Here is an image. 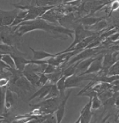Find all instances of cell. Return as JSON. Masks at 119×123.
<instances>
[{"mask_svg":"<svg viewBox=\"0 0 119 123\" xmlns=\"http://www.w3.org/2000/svg\"><path fill=\"white\" fill-rule=\"evenodd\" d=\"M74 40H73V42L71 45H70L69 47L65 49L64 50L61 51V52H59V53H67V52H69L70 50H72V48H74L78 43H81L83 40H85L86 38L89 37H92V36H94L95 34L97 33H94L93 31H90L88 29H86L83 25H81V24H78L77 26H75L74 29Z\"/></svg>","mask_w":119,"mask_h":123,"instance_id":"obj_1","label":"cell"},{"mask_svg":"<svg viewBox=\"0 0 119 123\" xmlns=\"http://www.w3.org/2000/svg\"><path fill=\"white\" fill-rule=\"evenodd\" d=\"M19 9L11 11H3L0 9V27H10L13 23L15 18L19 13Z\"/></svg>","mask_w":119,"mask_h":123,"instance_id":"obj_2","label":"cell"},{"mask_svg":"<svg viewBox=\"0 0 119 123\" xmlns=\"http://www.w3.org/2000/svg\"><path fill=\"white\" fill-rule=\"evenodd\" d=\"M118 60H119V51H116V52H107L103 56L102 69L109 71V69Z\"/></svg>","mask_w":119,"mask_h":123,"instance_id":"obj_3","label":"cell"},{"mask_svg":"<svg viewBox=\"0 0 119 123\" xmlns=\"http://www.w3.org/2000/svg\"><path fill=\"white\" fill-rule=\"evenodd\" d=\"M22 74H23V75H24V77H25L34 87H35V88L37 87L39 78H40V74L34 71L31 64L28 65V66L25 67V69H24V71L22 72Z\"/></svg>","mask_w":119,"mask_h":123,"instance_id":"obj_4","label":"cell"},{"mask_svg":"<svg viewBox=\"0 0 119 123\" xmlns=\"http://www.w3.org/2000/svg\"><path fill=\"white\" fill-rule=\"evenodd\" d=\"M71 93H72V90L67 92V94L65 95L64 99L62 100V102L59 105L57 110L56 111L55 116H56V119H57V123H61L63 119H64V114H65V109H66V104L70 98V96H71Z\"/></svg>","mask_w":119,"mask_h":123,"instance_id":"obj_5","label":"cell"},{"mask_svg":"<svg viewBox=\"0 0 119 123\" xmlns=\"http://www.w3.org/2000/svg\"><path fill=\"white\" fill-rule=\"evenodd\" d=\"M92 98H89V101L85 105V106L82 108L79 114V119H80V123H90L93 116L92 112Z\"/></svg>","mask_w":119,"mask_h":123,"instance_id":"obj_6","label":"cell"},{"mask_svg":"<svg viewBox=\"0 0 119 123\" xmlns=\"http://www.w3.org/2000/svg\"><path fill=\"white\" fill-rule=\"evenodd\" d=\"M103 56L104 54H100L94 59V60L92 62V64L90 65L88 70L86 71L85 74H97L99 73L101 70L102 69V61H103Z\"/></svg>","mask_w":119,"mask_h":123,"instance_id":"obj_7","label":"cell"},{"mask_svg":"<svg viewBox=\"0 0 119 123\" xmlns=\"http://www.w3.org/2000/svg\"><path fill=\"white\" fill-rule=\"evenodd\" d=\"M52 85H53L52 83L48 82L46 85L41 87L37 91H35V92L34 93L33 95L29 98V100H33V99H34V98H38V100H42V99L44 100L45 98H46L48 96V94L50 93V89H51Z\"/></svg>","mask_w":119,"mask_h":123,"instance_id":"obj_8","label":"cell"},{"mask_svg":"<svg viewBox=\"0 0 119 123\" xmlns=\"http://www.w3.org/2000/svg\"><path fill=\"white\" fill-rule=\"evenodd\" d=\"M29 49H30L32 53H33L32 60H37V61H39V60H46V59H50V58H54V57L57 55V53H50V52H47L45 50H36L32 47H29Z\"/></svg>","mask_w":119,"mask_h":123,"instance_id":"obj_9","label":"cell"},{"mask_svg":"<svg viewBox=\"0 0 119 123\" xmlns=\"http://www.w3.org/2000/svg\"><path fill=\"white\" fill-rule=\"evenodd\" d=\"M13 58V60L15 62V67L16 70L19 71V72H23L25 67L28 65L31 64L30 59H27L24 56H11Z\"/></svg>","mask_w":119,"mask_h":123,"instance_id":"obj_10","label":"cell"},{"mask_svg":"<svg viewBox=\"0 0 119 123\" xmlns=\"http://www.w3.org/2000/svg\"><path fill=\"white\" fill-rule=\"evenodd\" d=\"M103 20H104L103 17L99 18V17H94V16H86L79 19L78 21L79 22V24L85 26V27H91V26L100 22V21H102Z\"/></svg>","mask_w":119,"mask_h":123,"instance_id":"obj_11","label":"cell"},{"mask_svg":"<svg viewBox=\"0 0 119 123\" xmlns=\"http://www.w3.org/2000/svg\"><path fill=\"white\" fill-rule=\"evenodd\" d=\"M64 67L61 66V67H57V69L54 73L50 74H47L48 78H49V81L52 84H57V82L64 76Z\"/></svg>","mask_w":119,"mask_h":123,"instance_id":"obj_12","label":"cell"},{"mask_svg":"<svg viewBox=\"0 0 119 123\" xmlns=\"http://www.w3.org/2000/svg\"><path fill=\"white\" fill-rule=\"evenodd\" d=\"M14 96H15V93L7 88L6 95V111H5V112H7L11 107L13 106L14 103H15V97Z\"/></svg>","mask_w":119,"mask_h":123,"instance_id":"obj_13","label":"cell"},{"mask_svg":"<svg viewBox=\"0 0 119 123\" xmlns=\"http://www.w3.org/2000/svg\"><path fill=\"white\" fill-rule=\"evenodd\" d=\"M57 87L59 93H60V97L64 98L65 97V90H66V77L63 76L59 81L57 82Z\"/></svg>","mask_w":119,"mask_h":123,"instance_id":"obj_14","label":"cell"},{"mask_svg":"<svg viewBox=\"0 0 119 123\" xmlns=\"http://www.w3.org/2000/svg\"><path fill=\"white\" fill-rule=\"evenodd\" d=\"M41 19L46 20L47 22H51V23H55L58 20L57 17V14L54 12L53 8L50 9V11H48L43 16L41 17Z\"/></svg>","mask_w":119,"mask_h":123,"instance_id":"obj_15","label":"cell"},{"mask_svg":"<svg viewBox=\"0 0 119 123\" xmlns=\"http://www.w3.org/2000/svg\"><path fill=\"white\" fill-rule=\"evenodd\" d=\"M7 88H0V115H3L6 108V95Z\"/></svg>","mask_w":119,"mask_h":123,"instance_id":"obj_16","label":"cell"},{"mask_svg":"<svg viewBox=\"0 0 119 123\" xmlns=\"http://www.w3.org/2000/svg\"><path fill=\"white\" fill-rule=\"evenodd\" d=\"M0 59L3 62H5L10 68H11V69H16V67H15V62L13 60V58L11 55H9V54L0 55Z\"/></svg>","mask_w":119,"mask_h":123,"instance_id":"obj_17","label":"cell"},{"mask_svg":"<svg viewBox=\"0 0 119 123\" xmlns=\"http://www.w3.org/2000/svg\"><path fill=\"white\" fill-rule=\"evenodd\" d=\"M76 70H77V63H75L70 67H65L64 70V76L68 78V77L74 75V74H76Z\"/></svg>","mask_w":119,"mask_h":123,"instance_id":"obj_18","label":"cell"},{"mask_svg":"<svg viewBox=\"0 0 119 123\" xmlns=\"http://www.w3.org/2000/svg\"><path fill=\"white\" fill-rule=\"evenodd\" d=\"M58 97H60L59 90H58L57 85H56V84H53L52 87H51V89H50V93L48 94V96L45 98L44 100H46V99H50V98H58Z\"/></svg>","mask_w":119,"mask_h":123,"instance_id":"obj_19","label":"cell"},{"mask_svg":"<svg viewBox=\"0 0 119 123\" xmlns=\"http://www.w3.org/2000/svg\"><path fill=\"white\" fill-rule=\"evenodd\" d=\"M102 105V101L100 100V98L98 97V95L94 96L93 100H92V109L94 110H97V109H100Z\"/></svg>","mask_w":119,"mask_h":123,"instance_id":"obj_20","label":"cell"},{"mask_svg":"<svg viewBox=\"0 0 119 123\" xmlns=\"http://www.w3.org/2000/svg\"><path fill=\"white\" fill-rule=\"evenodd\" d=\"M40 74V78H39V81H38V84H37V87H40V88H41V87L46 85L48 82H50L47 74Z\"/></svg>","mask_w":119,"mask_h":123,"instance_id":"obj_21","label":"cell"},{"mask_svg":"<svg viewBox=\"0 0 119 123\" xmlns=\"http://www.w3.org/2000/svg\"><path fill=\"white\" fill-rule=\"evenodd\" d=\"M119 76V60L109 69L108 76Z\"/></svg>","mask_w":119,"mask_h":123,"instance_id":"obj_22","label":"cell"},{"mask_svg":"<svg viewBox=\"0 0 119 123\" xmlns=\"http://www.w3.org/2000/svg\"><path fill=\"white\" fill-rule=\"evenodd\" d=\"M57 69V67L52 66V65H47V67L45 68V71H44V74H50L54 73Z\"/></svg>","mask_w":119,"mask_h":123,"instance_id":"obj_23","label":"cell"},{"mask_svg":"<svg viewBox=\"0 0 119 123\" xmlns=\"http://www.w3.org/2000/svg\"><path fill=\"white\" fill-rule=\"evenodd\" d=\"M110 11H118L119 10V1H113L110 2Z\"/></svg>","mask_w":119,"mask_h":123,"instance_id":"obj_24","label":"cell"},{"mask_svg":"<svg viewBox=\"0 0 119 123\" xmlns=\"http://www.w3.org/2000/svg\"><path fill=\"white\" fill-rule=\"evenodd\" d=\"M9 68H10V67H9L5 62H3L0 59V75H2V74L5 73V70L9 69Z\"/></svg>","mask_w":119,"mask_h":123,"instance_id":"obj_25","label":"cell"},{"mask_svg":"<svg viewBox=\"0 0 119 123\" xmlns=\"http://www.w3.org/2000/svg\"><path fill=\"white\" fill-rule=\"evenodd\" d=\"M115 106H116V108H118V109H119V93H118V95H117V97H116V98Z\"/></svg>","mask_w":119,"mask_h":123,"instance_id":"obj_26","label":"cell"},{"mask_svg":"<svg viewBox=\"0 0 119 123\" xmlns=\"http://www.w3.org/2000/svg\"><path fill=\"white\" fill-rule=\"evenodd\" d=\"M110 116H111L110 114H108L105 118H104V119H103L102 120V121H101V123H106L107 121H108V119L109 117H110Z\"/></svg>","mask_w":119,"mask_h":123,"instance_id":"obj_27","label":"cell"},{"mask_svg":"<svg viewBox=\"0 0 119 123\" xmlns=\"http://www.w3.org/2000/svg\"><path fill=\"white\" fill-rule=\"evenodd\" d=\"M6 119V117H5L4 115H0V120H5Z\"/></svg>","mask_w":119,"mask_h":123,"instance_id":"obj_28","label":"cell"},{"mask_svg":"<svg viewBox=\"0 0 119 123\" xmlns=\"http://www.w3.org/2000/svg\"><path fill=\"white\" fill-rule=\"evenodd\" d=\"M74 123H80V119H79H79H78V120H76V121H75Z\"/></svg>","mask_w":119,"mask_h":123,"instance_id":"obj_29","label":"cell"},{"mask_svg":"<svg viewBox=\"0 0 119 123\" xmlns=\"http://www.w3.org/2000/svg\"><path fill=\"white\" fill-rule=\"evenodd\" d=\"M114 45H119V40H118V41H117V42L114 43Z\"/></svg>","mask_w":119,"mask_h":123,"instance_id":"obj_30","label":"cell"},{"mask_svg":"<svg viewBox=\"0 0 119 123\" xmlns=\"http://www.w3.org/2000/svg\"><path fill=\"white\" fill-rule=\"evenodd\" d=\"M117 120H119V110H118V112H117Z\"/></svg>","mask_w":119,"mask_h":123,"instance_id":"obj_31","label":"cell"},{"mask_svg":"<svg viewBox=\"0 0 119 123\" xmlns=\"http://www.w3.org/2000/svg\"><path fill=\"white\" fill-rule=\"evenodd\" d=\"M3 121L4 120H0V123H3Z\"/></svg>","mask_w":119,"mask_h":123,"instance_id":"obj_32","label":"cell"},{"mask_svg":"<svg viewBox=\"0 0 119 123\" xmlns=\"http://www.w3.org/2000/svg\"><path fill=\"white\" fill-rule=\"evenodd\" d=\"M0 55H3V53H2V52H1V51H0Z\"/></svg>","mask_w":119,"mask_h":123,"instance_id":"obj_33","label":"cell"},{"mask_svg":"<svg viewBox=\"0 0 119 123\" xmlns=\"http://www.w3.org/2000/svg\"><path fill=\"white\" fill-rule=\"evenodd\" d=\"M43 123H47V122H46V120H45V122H43Z\"/></svg>","mask_w":119,"mask_h":123,"instance_id":"obj_34","label":"cell"},{"mask_svg":"<svg viewBox=\"0 0 119 123\" xmlns=\"http://www.w3.org/2000/svg\"><path fill=\"white\" fill-rule=\"evenodd\" d=\"M118 12H119V10H118Z\"/></svg>","mask_w":119,"mask_h":123,"instance_id":"obj_35","label":"cell"}]
</instances>
